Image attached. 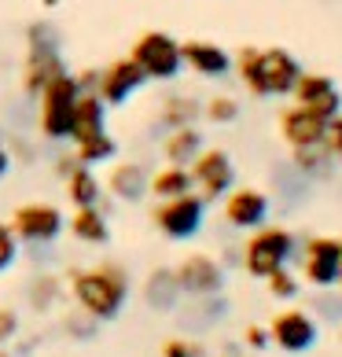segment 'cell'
Masks as SVG:
<instances>
[{
  "instance_id": "6da1fadb",
  "label": "cell",
  "mask_w": 342,
  "mask_h": 357,
  "mask_svg": "<svg viewBox=\"0 0 342 357\" xmlns=\"http://www.w3.org/2000/svg\"><path fill=\"white\" fill-rule=\"evenodd\" d=\"M67 291L77 313H85L96 324H111L122 317L129 295H133V276L122 261H100L88 269H70Z\"/></svg>"
},
{
  "instance_id": "7a4b0ae2",
  "label": "cell",
  "mask_w": 342,
  "mask_h": 357,
  "mask_svg": "<svg viewBox=\"0 0 342 357\" xmlns=\"http://www.w3.org/2000/svg\"><path fill=\"white\" fill-rule=\"evenodd\" d=\"M232 70L240 74V82L251 96L269 100V96H291L298 77H302V63L287 48L247 45L232 56Z\"/></svg>"
},
{
  "instance_id": "3957f363",
  "label": "cell",
  "mask_w": 342,
  "mask_h": 357,
  "mask_svg": "<svg viewBox=\"0 0 342 357\" xmlns=\"http://www.w3.org/2000/svg\"><path fill=\"white\" fill-rule=\"evenodd\" d=\"M298 255V236L287 225H261L243 240L240 250V266L251 280L265 284L272 273H280L291 266V258Z\"/></svg>"
},
{
  "instance_id": "277c9868",
  "label": "cell",
  "mask_w": 342,
  "mask_h": 357,
  "mask_svg": "<svg viewBox=\"0 0 342 357\" xmlns=\"http://www.w3.org/2000/svg\"><path fill=\"white\" fill-rule=\"evenodd\" d=\"M67 70L59 56V33L52 22H33L30 26V45H26L22 59V92L26 96H41L48 82Z\"/></svg>"
},
{
  "instance_id": "5b68a950",
  "label": "cell",
  "mask_w": 342,
  "mask_h": 357,
  "mask_svg": "<svg viewBox=\"0 0 342 357\" xmlns=\"http://www.w3.org/2000/svg\"><path fill=\"white\" fill-rule=\"evenodd\" d=\"M77 77L70 70H63L56 82H48L41 100V111H37V129H41L45 140H70V129H74V107H77Z\"/></svg>"
},
{
  "instance_id": "8992f818",
  "label": "cell",
  "mask_w": 342,
  "mask_h": 357,
  "mask_svg": "<svg viewBox=\"0 0 342 357\" xmlns=\"http://www.w3.org/2000/svg\"><path fill=\"white\" fill-rule=\"evenodd\" d=\"M206 199L203 195H177V199H162V203H155L151 206V225L159 229L166 240H173V243H188L195 240V236L203 232V225H206Z\"/></svg>"
},
{
  "instance_id": "52a82bcc",
  "label": "cell",
  "mask_w": 342,
  "mask_h": 357,
  "mask_svg": "<svg viewBox=\"0 0 342 357\" xmlns=\"http://www.w3.org/2000/svg\"><path fill=\"white\" fill-rule=\"evenodd\" d=\"M129 59L148 74V82H173V77L184 70L180 41H177V37H169L166 30H143L133 41Z\"/></svg>"
},
{
  "instance_id": "ba28073f",
  "label": "cell",
  "mask_w": 342,
  "mask_h": 357,
  "mask_svg": "<svg viewBox=\"0 0 342 357\" xmlns=\"http://www.w3.org/2000/svg\"><path fill=\"white\" fill-rule=\"evenodd\" d=\"M11 232L26 247H48L67 232V218L56 203H22L11 210Z\"/></svg>"
},
{
  "instance_id": "9c48e42d",
  "label": "cell",
  "mask_w": 342,
  "mask_h": 357,
  "mask_svg": "<svg viewBox=\"0 0 342 357\" xmlns=\"http://www.w3.org/2000/svg\"><path fill=\"white\" fill-rule=\"evenodd\" d=\"M298 273L302 280L317 291H332L339 287V273H342V243L335 236H309L298 247Z\"/></svg>"
},
{
  "instance_id": "30bf717a",
  "label": "cell",
  "mask_w": 342,
  "mask_h": 357,
  "mask_svg": "<svg viewBox=\"0 0 342 357\" xmlns=\"http://www.w3.org/2000/svg\"><path fill=\"white\" fill-rule=\"evenodd\" d=\"M265 328H269L272 347L280 350V354H291V357L309 354L313 347H317V339H320V321L309 310H302V306L280 310Z\"/></svg>"
},
{
  "instance_id": "8fae6325",
  "label": "cell",
  "mask_w": 342,
  "mask_h": 357,
  "mask_svg": "<svg viewBox=\"0 0 342 357\" xmlns=\"http://www.w3.org/2000/svg\"><path fill=\"white\" fill-rule=\"evenodd\" d=\"M195 195H203L206 203H217L235 188V162L225 148H203V155L188 166Z\"/></svg>"
},
{
  "instance_id": "7c38bea8",
  "label": "cell",
  "mask_w": 342,
  "mask_h": 357,
  "mask_svg": "<svg viewBox=\"0 0 342 357\" xmlns=\"http://www.w3.org/2000/svg\"><path fill=\"white\" fill-rule=\"evenodd\" d=\"M173 273L188 298H221V291H225V266L214 255H206V250L184 255Z\"/></svg>"
},
{
  "instance_id": "4fadbf2b",
  "label": "cell",
  "mask_w": 342,
  "mask_h": 357,
  "mask_svg": "<svg viewBox=\"0 0 342 357\" xmlns=\"http://www.w3.org/2000/svg\"><path fill=\"white\" fill-rule=\"evenodd\" d=\"M221 203H225L221 206L225 225L228 229H240V232H254V229H261V225H269V214H272L269 192L254 188V184H235Z\"/></svg>"
},
{
  "instance_id": "5bb4252c",
  "label": "cell",
  "mask_w": 342,
  "mask_h": 357,
  "mask_svg": "<svg viewBox=\"0 0 342 357\" xmlns=\"http://www.w3.org/2000/svg\"><path fill=\"white\" fill-rule=\"evenodd\" d=\"M148 85V74H143L133 59H114L100 70V85H96V96L107 103V107H122L137 96V92Z\"/></svg>"
},
{
  "instance_id": "9a60e30c",
  "label": "cell",
  "mask_w": 342,
  "mask_h": 357,
  "mask_svg": "<svg viewBox=\"0 0 342 357\" xmlns=\"http://www.w3.org/2000/svg\"><path fill=\"white\" fill-rule=\"evenodd\" d=\"M295 103L298 107H306L313 114H320L324 122H332L335 114H342V96H339V85L332 82L327 74L320 70H302L298 85H295Z\"/></svg>"
},
{
  "instance_id": "2e32d148",
  "label": "cell",
  "mask_w": 342,
  "mask_h": 357,
  "mask_svg": "<svg viewBox=\"0 0 342 357\" xmlns=\"http://www.w3.org/2000/svg\"><path fill=\"white\" fill-rule=\"evenodd\" d=\"M324 129H327L324 118L306 111V107H298V103H291V107L280 111V137H283V144L291 151L320 148V144H324Z\"/></svg>"
},
{
  "instance_id": "e0dca14e",
  "label": "cell",
  "mask_w": 342,
  "mask_h": 357,
  "mask_svg": "<svg viewBox=\"0 0 342 357\" xmlns=\"http://www.w3.org/2000/svg\"><path fill=\"white\" fill-rule=\"evenodd\" d=\"M148 181H151V174H148L140 162H133V158H122V162L111 166L107 181H103V192H107L114 203L133 206V203L148 199Z\"/></svg>"
},
{
  "instance_id": "ac0fdd59",
  "label": "cell",
  "mask_w": 342,
  "mask_h": 357,
  "mask_svg": "<svg viewBox=\"0 0 342 357\" xmlns=\"http://www.w3.org/2000/svg\"><path fill=\"white\" fill-rule=\"evenodd\" d=\"M180 59H184V67L195 70L199 77H225L232 70V56L221 45L214 41H184L180 45Z\"/></svg>"
},
{
  "instance_id": "d6986e66",
  "label": "cell",
  "mask_w": 342,
  "mask_h": 357,
  "mask_svg": "<svg viewBox=\"0 0 342 357\" xmlns=\"http://www.w3.org/2000/svg\"><path fill=\"white\" fill-rule=\"evenodd\" d=\"M180 298H184V291L177 284V273L169 266H159V269H151L143 276V302H148V310L173 313L180 306Z\"/></svg>"
},
{
  "instance_id": "ffe728a7",
  "label": "cell",
  "mask_w": 342,
  "mask_h": 357,
  "mask_svg": "<svg viewBox=\"0 0 342 357\" xmlns=\"http://www.w3.org/2000/svg\"><path fill=\"white\" fill-rule=\"evenodd\" d=\"M67 232L85 247H107L111 243V218H107L103 206L74 210V214L67 218Z\"/></svg>"
},
{
  "instance_id": "44dd1931",
  "label": "cell",
  "mask_w": 342,
  "mask_h": 357,
  "mask_svg": "<svg viewBox=\"0 0 342 357\" xmlns=\"http://www.w3.org/2000/svg\"><path fill=\"white\" fill-rule=\"evenodd\" d=\"M107 133V103H103L96 92H81L77 96V107H74V129H70V140L81 144Z\"/></svg>"
},
{
  "instance_id": "7402d4cb",
  "label": "cell",
  "mask_w": 342,
  "mask_h": 357,
  "mask_svg": "<svg viewBox=\"0 0 342 357\" xmlns=\"http://www.w3.org/2000/svg\"><path fill=\"white\" fill-rule=\"evenodd\" d=\"M203 148H206V137L199 126L169 129L162 140V158H166V166H192L203 155Z\"/></svg>"
},
{
  "instance_id": "603a6c76",
  "label": "cell",
  "mask_w": 342,
  "mask_h": 357,
  "mask_svg": "<svg viewBox=\"0 0 342 357\" xmlns=\"http://www.w3.org/2000/svg\"><path fill=\"white\" fill-rule=\"evenodd\" d=\"M188 192H195L188 166H162V169H155L151 181H148V195H155V203L177 199V195H188Z\"/></svg>"
},
{
  "instance_id": "cb8c5ba5",
  "label": "cell",
  "mask_w": 342,
  "mask_h": 357,
  "mask_svg": "<svg viewBox=\"0 0 342 357\" xmlns=\"http://www.w3.org/2000/svg\"><path fill=\"white\" fill-rule=\"evenodd\" d=\"M67 184V199L74 210H85V206H103V181L92 174L88 166H77L74 174L63 181Z\"/></svg>"
},
{
  "instance_id": "d4e9b609",
  "label": "cell",
  "mask_w": 342,
  "mask_h": 357,
  "mask_svg": "<svg viewBox=\"0 0 342 357\" xmlns=\"http://www.w3.org/2000/svg\"><path fill=\"white\" fill-rule=\"evenodd\" d=\"M199 118H203V103L195 96H188V92L166 96L159 107V122L166 126V133L169 129H184V126H199Z\"/></svg>"
},
{
  "instance_id": "484cf974",
  "label": "cell",
  "mask_w": 342,
  "mask_h": 357,
  "mask_svg": "<svg viewBox=\"0 0 342 357\" xmlns=\"http://www.w3.org/2000/svg\"><path fill=\"white\" fill-rule=\"evenodd\" d=\"M63 295V280L56 273H37L30 284H26V302H30L33 313H48Z\"/></svg>"
},
{
  "instance_id": "4316f807",
  "label": "cell",
  "mask_w": 342,
  "mask_h": 357,
  "mask_svg": "<svg viewBox=\"0 0 342 357\" xmlns=\"http://www.w3.org/2000/svg\"><path fill=\"white\" fill-rule=\"evenodd\" d=\"M291 169L302 181H320L335 169V162L324 148H302V151H291Z\"/></svg>"
},
{
  "instance_id": "83f0119b",
  "label": "cell",
  "mask_w": 342,
  "mask_h": 357,
  "mask_svg": "<svg viewBox=\"0 0 342 357\" xmlns=\"http://www.w3.org/2000/svg\"><path fill=\"white\" fill-rule=\"evenodd\" d=\"M74 155H77V162L81 166H100V162H111V158L118 155V140L111 133H100V137H92V140H81V144H74Z\"/></svg>"
},
{
  "instance_id": "f1b7e54d",
  "label": "cell",
  "mask_w": 342,
  "mask_h": 357,
  "mask_svg": "<svg viewBox=\"0 0 342 357\" xmlns=\"http://www.w3.org/2000/svg\"><path fill=\"white\" fill-rule=\"evenodd\" d=\"M203 118L210 126H232L235 118H240V100L235 96H225V92H217V96H210L203 103Z\"/></svg>"
},
{
  "instance_id": "f546056e",
  "label": "cell",
  "mask_w": 342,
  "mask_h": 357,
  "mask_svg": "<svg viewBox=\"0 0 342 357\" xmlns=\"http://www.w3.org/2000/svg\"><path fill=\"white\" fill-rule=\"evenodd\" d=\"M265 291H269L276 302H291V298H298L302 280H298V273H291V266H287V269H280V273L269 276V280H265Z\"/></svg>"
},
{
  "instance_id": "4dcf8cb0",
  "label": "cell",
  "mask_w": 342,
  "mask_h": 357,
  "mask_svg": "<svg viewBox=\"0 0 342 357\" xmlns=\"http://www.w3.org/2000/svg\"><path fill=\"white\" fill-rule=\"evenodd\" d=\"M159 357H206V347L192 335H169V339H162Z\"/></svg>"
},
{
  "instance_id": "1f68e13d",
  "label": "cell",
  "mask_w": 342,
  "mask_h": 357,
  "mask_svg": "<svg viewBox=\"0 0 342 357\" xmlns=\"http://www.w3.org/2000/svg\"><path fill=\"white\" fill-rule=\"evenodd\" d=\"M19 240H15V232H11V225L8 221H0V276H4L11 266L19 261Z\"/></svg>"
},
{
  "instance_id": "d6a6232c",
  "label": "cell",
  "mask_w": 342,
  "mask_h": 357,
  "mask_svg": "<svg viewBox=\"0 0 342 357\" xmlns=\"http://www.w3.org/2000/svg\"><path fill=\"white\" fill-rule=\"evenodd\" d=\"M19 328H22V317L15 306H0V347L19 339Z\"/></svg>"
},
{
  "instance_id": "836d02e7",
  "label": "cell",
  "mask_w": 342,
  "mask_h": 357,
  "mask_svg": "<svg viewBox=\"0 0 342 357\" xmlns=\"http://www.w3.org/2000/svg\"><path fill=\"white\" fill-rule=\"evenodd\" d=\"M63 328H67V335H70V339L85 342V339L96 335V328H100V324H96V321H88L85 313H77V310H74V313L67 317V321H63Z\"/></svg>"
},
{
  "instance_id": "e575fe53",
  "label": "cell",
  "mask_w": 342,
  "mask_h": 357,
  "mask_svg": "<svg viewBox=\"0 0 342 357\" xmlns=\"http://www.w3.org/2000/svg\"><path fill=\"white\" fill-rule=\"evenodd\" d=\"M320 148L332 155V162H342V114H335L324 129V144Z\"/></svg>"
},
{
  "instance_id": "d590c367",
  "label": "cell",
  "mask_w": 342,
  "mask_h": 357,
  "mask_svg": "<svg viewBox=\"0 0 342 357\" xmlns=\"http://www.w3.org/2000/svg\"><path fill=\"white\" fill-rule=\"evenodd\" d=\"M243 347L251 350L254 357H258V354H265V350L272 347L269 328H265V324H247V328H243Z\"/></svg>"
},
{
  "instance_id": "8d00e7d4",
  "label": "cell",
  "mask_w": 342,
  "mask_h": 357,
  "mask_svg": "<svg viewBox=\"0 0 342 357\" xmlns=\"http://www.w3.org/2000/svg\"><path fill=\"white\" fill-rule=\"evenodd\" d=\"M77 166H81V162H77V155H74V151H70V155H63V158H56V177L67 181Z\"/></svg>"
},
{
  "instance_id": "74e56055",
  "label": "cell",
  "mask_w": 342,
  "mask_h": 357,
  "mask_svg": "<svg viewBox=\"0 0 342 357\" xmlns=\"http://www.w3.org/2000/svg\"><path fill=\"white\" fill-rule=\"evenodd\" d=\"M8 169H11V151H8V144L0 140V181L8 177Z\"/></svg>"
},
{
  "instance_id": "f35d334b",
  "label": "cell",
  "mask_w": 342,
  "mask_h": 357,
  "mask_svg": "<svg viewBox=\"0 0 342 357\" xmlns=\"http://www.w3.org/2000/svg\"><path fill=\"white\" fill-rule=\"evenodd\" d=\"M0 357H11V354H8V350H4V347H0Z\"/></svg>"
},
{
  "instance_id": "ab89813d",
  "label": "cell",
  "mask_w": 342,
  "mask_h": 357,
  "mask_svg": "<svg viewBox=\"0 0 342 357\" xmlns=\"http://www.w3.org/2000/svg\"><path fill=\"white\" fill-rule=\"evenodd\" d=\"M339 243H342V240H339ZM339 291H342V273H339Z\"/></svg>"
}]
</instances>
